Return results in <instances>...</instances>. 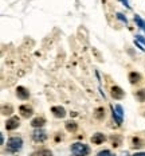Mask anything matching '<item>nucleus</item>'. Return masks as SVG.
I'll use <instances>...</instances> for the list:
<instances>
[{
	"mask_svg": "<svg viewBox=\"0 0 145 156\" xmlns=\"http://www.w3.org/2000/svg\"><path fill=\"white\" fill-rule=\"evenodd\" d=\"M32 156H53V152L50 149H40L38 152L32 153Z\"/></svg>",
	"mask_w": 145,
	"mask_h": 156,
	"instance_id": "obj_15",
	"label": "nucleus"
},
{
	"mask_svg": "<svg viewBox=\"0 0 145 156\" xmlns=\"http://www.w3.org/2000/svg\"><path fill=\"white\" fill-rule=\"evenodd\" d=\"M133 156H145V152H137V153H134Z\"/></svg>",
	"mask_w": 145,
	"mask_h": 156,
	"instance_id": "obj_24",
	"label": "nucleus"
},
{
	"mask_svg": "<svg viewBox=\"0 0 145 156\" xmlns=\"http://www.w3.org/2000/svg\"><path fill=\"white\" fill-rule=\"evenodd\" d=\"M95 117L99 118V120H101L102 117H105V110L102 109V108H98V109L95 110Z\"/></svg>",
	"mask_w": 145,
	"mask_h": 156,
	"instance_id": "obj_18",
	"label": "nucleus"
},
{
	"mask_svg": "<svg viewBox=\"0 0 145 156\" xmlns=\"http://www.w3.org/2000/svg\"><path fill=\"white\" fill-rule=\"evenodd\" d=\"M32 139L38 143H42V141H44V140H47V133H46V131H43V129H35L34 133H32Z\"/></svg>",
	"mask_w": 145,
	"mask_h": 156,
	"instance_id": "obj_4",
	"label": "nucleus"
},
{
	"mask_svg": "<svg viewBox=\"0 0 145 156\" xmlns=\"http://www.w3.org/2000/svg\"><path fill=\"white\" fill-rule=\"evenodd\" d=\"M71 152L74 156H87L90 153V148L83 143H74L71 145Z\"/></svg>",
	"mask_w": 145,
	"mask_h": 156,
	"instance_id": "obj_1",
	"label": "nucleus"
},
{
	"mask_svg": "<svg viewBox=\"0 0 145 156\" xmlns=\"http://www.w3.org/2000/svg\"><path fill=\"white\" fill-rule=\"evenodd\" d=\"M1 112H3V114H5V106H3ZM7 112H8V114H11V112H12V108L8 106V108H7Z\"/></svg>",
	"mask_w": 145,
	"mask_h": 156,
	"instance_id": "obj_22",
	"label": "nucleus"
},
{
	"mask_svg": "<svg viewBox=\"0 0 145 156\" xmlns=\"http://www.w3.org/2000/svg\"><path fill=\"white\" fill-rule=\"evenodd\" d=\"M129 81H130V83H138L140 81H141V75L138 74V73H136V71H133V73H130L129 74Z\"/></svg>",
	"mask_w": 145,
	"mask_h": 156,
	"instance_id": "obj_13",
	"label": "nucleus"
},
{
	"mask_svg": "<svg viewBox=\"0 0 145 156\" xmlns=\"http://www.w3.org/2000/svg\"><path fill=\"white\" fill-rule=\"evenodd\" d=\"M19 112L21 113V116H23L24 118H28L32 116V113H34V110H32L31 106H28V105H21L20 108H19Z\"/></svg>",
	"mask_w": 145,
	"mask_h": 156,
	"instance_id": "obj_8",
	"label": "nucleus"
},
{
	"mask_svg": "<svg viewBox=\"0 0 145 156\" xmlns=\"http://www.w3.org/2000/svg\"><path fill=\"white\" fill-rule=\"evenodd\" d=\"M121 1L124 3V4H125V7L126 8H130V5H129V3H128V0H121Z\"/></svg>",
	"mask_w": 145,
	"mask_h": 156,
	"instance_id": "obj_23",
	"label": "nucleus"
},
{
	"mask_svg": "<svg viewBox=\"0 0 145 156\" xmlns=\"http://www.w3.org/2000/svg\"><path fill=\"white\" fill-rule=\"evenodd\" d=\"M51 112L54 113L55 117H59V118H63L66 116V110H64L63 106H53L51 108Z\"/></svg>",
	"mask_w": 145,
	"mask_h": 156,
	"instance_id": "obj_9",
	"label": "nucleus"
},
{
	"mask_svg": "<svg viewBox=\"0 0 145 156\" xmlns=\"http://www.w3.org/2000/svg\"><path fill=\"white\" fill-rule=\"evenodd\" d=\"M16 96L20 100H28L30 91H28V89L23 88V86H18V88H16Z\"/></svg>",
	"mask_w": 145,
	"mask_h": 156,
	"instance_id": "obj_7",
	"label": "nucleus"
},
{
	"mask_svg": "<svg viewBox=\"0 0 145 156\" xmlns=\"http://www.w3.org/2000/svg\"><path fill=\"white\" fill-rule=\"evenodd\" d=\"M44 124H46V118H43V117H36L31 121V125L34 126V128H40V126H43Z\"/></svg>",
	"mask_w": 145,
	"mask_h": 156,
	"instance_id": "obj_12",
	"label": "nucleus"
},
{
	"mask_svg": "<svg viewBox=\"0 0 145 156\" xmlns=\"http://www.w3.org/2000/svg\"><path fill=\"white\" fill-rule=\"evenodd\" d=\"M19 125H20L19 117H11V118H8L7 123H5V129H7V131H13V129H16Z\"/></svg>",
	"mask_w": 145,
	"mask_h": 156,
	"instance_id": "obj_5",
	"label": "nucleus"
},
{
	"mask_svg": "<svg viewBox=\"0 0 145 156\" xmlns=\"http://www.w3.org/2000/svg\"><path fill=\"white\" fill-rule=\"evenodd\" d=\"M77 128H78V125H77V123H74V121H67L66 123V129L69 132H75Z\"/></svg>",
	"mask_w": 145,
	"mask_h": 156,
	"instance_id": "obj_16",
	"label": "nucleus"
},
{
	"mask_svg": "<svg viewBox=\"0 0 145 156\" xmlns=\"http://www.w3.org/2000/svg\"><path fill=\"white\" fill-rule=\"evenodd\" d=\"M117 18H118V19H120V20H121V22H124V23H128V19H126V18H125V16H124V15H122V13H117Z\"/></svg>",
	"mask_w": 145,
	"mask_h": 156,
	"instance_id": "obj_21",
	"label": "nucleus"
},
{
	"mask_svg": "<svg viewBox=\"0 0 145 156\" xmlns=\"http://www.w3.org/2000/svg\"><path fill=\"white\" fill-rule=\"evenodd\" d=\"M134 22H136L137 26H138L140 28L145 32V20H144V19H142L140 15H134Z\"/></svg>",
	"mask_w": 145,
	"mask_h": 156,
	"instance_id": "obj_14",
	"label": "nucleus"
},
{
	"mask_svg": "<svg viewBox=\"0 0 145 156\" xmlns=\"http://www.w3.org/2000/svg\"><path fill=\"white\" fill-rule=\"evenodd\" d=\"M136 98L140 102H144L145 101V90H138L136 93Z\"/></svg>",
	"mask_w": 145,
	"mask_h": 156,
	"instance_id": "obj_17",
	"label": "nucleus"
},
{
	"mask_svg": "<svg viewBox=\"0 0 145 156\" xmlns=\"http://www.w3.org/2000/svg\"><path fill=\"white\" fill-rule=\"evenodd\" d=\"M134 43H136L142 51H145V38L144 36H141V35H136V36H134Z\"/></svg>",
	"mask_w": 145,
	"mask_h": 156,
	"instance_id": "obj_11",
	"label": "nucleus"
},
{
	"mask_svg": "<svg viewBox=\"0 0 145 156\" xmlns=\"http://www.w3.org/2000/svg\"><path fill=\"white\" fill-rule=\"evenodd\" d=\"M23 145V140L20 137H11L7 141V149L8 152H18Z\"/></svg>",
	"mask_w": 145,
	"mask_h": 156,
	"instance_id": "obj_2",
	"label": "nucleus"
},
{
	"mask_svg": "<svg viewBox=\"0 0 145 156\" xmlns=\"http://www.w3.org/2000/svg\"><path fill=\"white\" fill-rule=\"evenodd\" d=\"M105 140H106V137H105L104 133H95L91 137V143H93V144H102Z\"/></svg>",
	"mask_w": 145,
	"mask_h": 156,
	"instance_id": "obj_10",
	"label": "nucleus"
},
{
	"mask_svg": "<svg viewBox=\"0 0 145 156\" xmlns=\"http://www.w3.org/2000/svg\"><path fill=\"white\" fill-rule=\"evenodd\" d=\"M133 144H134V145H133L134 148H140V147H142V141L138 139V137H134V139H133Z\"/></svg>",
	"mask_w": 145,
	"mask_h": 156,
	"instance_id": "obj_19",
	"label": "nucleus"
},
{
	"mask_svg": "<svg viewBox=\"0 0 145 156\" xmlns=\"http://www.w3.org/2000/svg\"><path fill=\"white\" fill-rule=\"evenodd\" d=\"M110 91H112V97L114 100H122L124 96H125V91H124L120 86H113Z\"/></svg>",
	"mask_w": 145,
	"mask_h": 156,
	"instance_id": "obj_6",
	"label": "nucleus"
},
{
	"mask_svg": "<svg viewBox=\"0 0 145 156\" xmlns=\"http://www.w3.org/2000/svg\"><path fill=\"white\" fill-rule=\"evenodd\" d=\"M112 112H113V118L115 120V123L118 125H121L124 121V109L121 105H115V109L112 106Z\"/></svg>",
	"mask_w": 145,
	"mask_h": 156,
	"instance_id": "obj_3",
	"label": "nucleus"
},
{
	"mask_svg": "<svg viewBox=\"0 0 145 156\" xmlns=\"http://www.w3.org/2000/svg\"><path fill=\"white\" fill-rule=\"evenodd\" d=\"M98 156H114L110 151H107V149H104V151H99L98 152Z\"/></svg>",
	"mask_w": 145,
	"mask_h": 156,
	"instance_id": "obj_20",
	"label": "nucleus"
}]
</instances>
